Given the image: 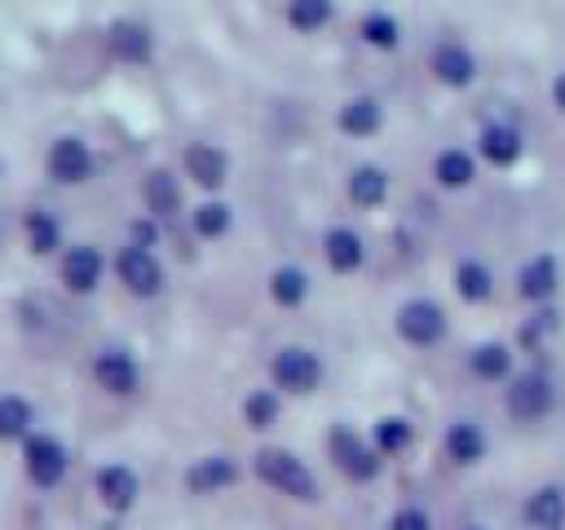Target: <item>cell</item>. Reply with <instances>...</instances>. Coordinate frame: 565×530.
Masks as SVG:
<instances>
[{"label":"cell","instance_id":"cell-37","mask_svg":"<svg viewBox=\"0 0 565 530\" xmlns=\"http://www.w3.org/2000/svg\"><path fill=\"white\" fill-rule=\"evenodd\" d=\"M472 530H481V526H472Z\"/></svg>","mask_w":565,"mask_h":530},{"label":"cell","instance_id":"cell-24","mask_svg":"<svg viewBox=\"0 0 565 530\" xmlns=\"http://www.w3.org/2000/svg\"><path fill=\"white\" fill-rule=\"evenodd\" d=\"M269 292H274V300H278V305H300V300H305V292H309V278H305V269L282 265V269H274Z\"/></svg>","mask_w":565,"mask_h":530},{"label":"cell","instance_id":"cell-33","mask_svg":"<svg viewBox=\"0 0 565 530\" xmlns=\"http://www.w3.org/2000/svg\"><path fill=\"white\" fill-rule=\"evenodd\" d=\"M194 230H199L203 239L225 234V230H230V208H225V203H203V208L194 212Z\"/></svg>","mask_w":565,"mask_h":530},{"label":"cell","instance_id":"cell-30","mask_svg":"<svg viewBox=\"0 0 565 530\" xmlns=\"http://www.w3.org/2000/svg\"><path fill=\"white\" fill-rule=\"evenodd\" d=\"M26 428H31V406L18 393H4L0 398V437H22Z\"/></svg>","mask_w":565,"mask_h":530},{"label":"cell","instance_id":"cell-18","mask_svg":"<svg viewBox=\"0 0 565 530\" xmlns=\"http://www.w3.org/2000/svg\"><path fill=\"white\" fill-rule=\"evenodd\" d=\"M384 194H388V177H384L375 163L353 168V177H349V199H353V203L375 208V203H384Z\"/></svg>","mask_w":565,"mask_h":530},{"label":"cell","instance_id":"cell-9","mask_svg":"<svg viewBox=\"0 0 565 530\" xmlns=\"http://www.w3.org/2000/svg\"><path fill=\"white\" fill-rule=\"evenodd\" d=\"M93 375L106 393H132L137 389V362L124 349H102L93 362Z\"/></svg>","mask_w":565,"mask_h":530},{"label":"cell","instance_id":"cell-10","mask_svg":"<svg viewBox=\"0 0 565 530\" xmlns=\"http://www.w3.org/2000/svg\"><path fill=\"white\" fill-rule=\"evenodd\" d=\"M185 172L199 181V186H221L225 181V172H230V159H225V150L221 146H207V141H194L190 150H185Z\"/></svg>","mask_w":565,"mask_h":530},{"label":"cell","instance_id":"cell-1","mask_svg":"<svg viewBox=\"0 0 565 530\" xmlns=\"http://www.w3.org/2000/svg\"><path fill=\"white\" fill-rule=\"evenodd\" d=\"M256 477H260L265 486L282 490V495H291V499H313V495H318L313 473H309L291 451H260V455H256Z\"/></svg>","mask_w":565,"mask_h":530},{"label":"cell","instance_id":"cell-28","mask_svg":"<svg viewBox=\"0 0 565 530\" xmlns=\"http://www.w3.org/2000/svg\"><path fill=\"white\" fill-rule=\"evenodd\" d=\"M455 287H459V296H463V300H486L494 283H490V269H486V265L463 261V265L455 269Z\"/></svg>","mask_w":565,"mask_h":530},{"label":"cell","instance_id":"cell-7","mask_svg":"<svg viewBox=\"0 0 565 530\" xmlns=\"http://www.w3.org/2000/svg\"><path fill=\"white\" fill-rule=\"evenodd\" d=\"M331 455H335L340 473L353 477V481H371V477L380 473V455H375L371 446H362V437L349 433V428H335V433H331Z\"/></svg>","mask_w":565,"mask_h":530},{"label":"cell","instance_id":"cell-3","mask_svg":"<svg viewBox=\"0 0 565 530\" xmlns=\"http://www.w3.org/2000/svg\"><path fill=\"white\" fill-rule=\"evenodd\" d=\"M115 269H119L124 287H128V292H137V296H154V292H159V283H163V265L154 261V252H150V247H137V243L119 252Z\"/></svg>","mask_w":565,"mask_h":530},{"label":"cell","instance_id":"cell-12","mask_svg":"<svg viewBox=\"0 0 565 530\" xmlns=\"http://www.w3.org/2000/svg\"><path fill=\"white\" fill-rule=\"evenodd\" d=\"M97 495H102V504L115 508V512L132 508V499H137V477H132V468L106 464V468L97 473Z\"/></svg>","mask_w":565,"mask_h":530},{"label":"cell","instance_id":"cell-34","mask_svg":"<svg viewBox=\"0 0 565 530\" xmlns=\"http://www.w3.org/2000/svg\"><path fill=\"white\" fill-rule=\"evenodd\" d=\"M406 442H411V424L406 420H380L375 424V446L380 451L397 455V451H406Z\"/></svg>","mask_w":565,"mask_h":530},{"label":"cell","instance_id":"cell-20","mask_svg":"<svg viewBox=\"0 0 565 530\" xmlns=\"http://www.w3.org/2000/svg\"><path fill=\"white\" fill-rule=\"evenodd\" d=\"M340 128L353 132V137H366L380 128V102L375 97H353L340 106Z\"/></svg>","mask_w":565,"mask_h":530},{"label":"cell","instance_id":"cell-19","mask_svg":"<svg viewBox=\"0 0 565 530\" xmlns=\"http://www.w3.org/2000/svg\"><path fill=\"white\" fill-rule=\"evenodd\" d=\"M521 296L525 300H547L556 292V261L552 256H534L525 269H521Z\"/></svg>","mask_w":565,"mask_h":530},{"label":"cell","instance_id":"cell-2","mask_svg":"<svg viewBox=\"0 0 565 530\" xmlns=\"http://www.w3.org/2000/svg\"><path fill=\"white\" fill-rule=\"evenodd\" d=\"M274 384L278 389H287V393H309L313 384H318V375H322V367H318V358L309 353V349H278L274 353Z\"/></svg>","mask_w":565,"mask_h":530},{"label":"cell","instance_id":"cell-23","mask_svg":"<svg viewBox=\"0 0 565 530\" xmlns=\"http://www.w3.org/2000/svg\"><path fill=\"white\" fill-rule=\"evenodd\" d=\"M446 451H450L455 464H477V459L486 455V437H481L477 424H455V428L446 433Z\"/></svg>","mask_w":565,"mask_h":530},{"label":"cell","instance_id":"cell-8","mask_svg":"<svg viewBox=\"0 0 565 530\" xmlns=\"http://www.w3.org/2000/svg\"><path fill=\"white\" fill-rule=\"evenodd\" d=\"M49 172H53V181H62V186L88 181V172H93V155H88V146H84L79 137H62V141H53V150H49Z\"/></svg>","mask_w":565,"mask_h":530},{"label":"cell","instance_id":"cell-16","mask_svg":"<svg viewBox=\"0 0 565 530\" xmlns=\"http://www.w3.org/2000/svg\"><path fill=\"white\" fill-rule=\"evenodd\" d=\"M150 49H154V40H150V31H146L141 22H115V26H110V53H115V57H124V62H146Z\"/></svg>","mask_w":565,"mask_h":530},{"label":"cell","instance_id":"cell-26","mask_svg":"<svg viewBox=\"0 0 565 530\" xmlns=\"http://www.w3.org/2000/svg\"><path fill=\"white\" fill-rule=\"evenodd\" d=\"M433 172H437L441 186H468V181H472V155H463V150H441L437 163H433Z\"/></svg>","mask_w":565,"mask_h":530},{"label":"cell","instance_id":"cell-36","mask_svg":"<svg viewBox=\"0 0 565 530\" xmlns=\"http://www.w3.org/2000/svg\"><path fill=\"white\" fill-rule=\"evenodd\" d=\"M552 97H556V106H561V110H565V75H561V80H556V84H552Z\"/></svg>","mask_w":565,"mask_h":530},{"label":"cell","instance_id":"cell-5","mask_svg":"<svg viewBox=\"0 0 565 530\" xmlns=\"http://www.w3.org/2000/svg\"><path fill=\"white\" fill-rule=\"evenodd\" d=\"M397 331L411 340V344H437L441 331H446V314L433 305V300H406L397 309Z\"/></svg>","mask_w":565,"mask_h":530},{"label":"cell","instance_id":"cell-14","mask_svg":"<svg viewBox=\"0 0 565 530\" xmlns=\"http://www.w3.org/2000/svg\"><path fill=\"white\" fill-rule=\"evenodd\" d=\"M433 75H437L441 84L463 88V84L477 75V62H472V53H468L463 44H437V53H433Z\"/></svg>","mask_w":565,"mask_h":530},{"label":"cell","instance_id":"cell-17","mask_svg":"<svg viewBox=\"0 0 565 530\" xmlns=\"http://www.w3.org/2000/svg\"><path fill=\"white\" fill-rule=\"evenodd\" d=\"M141 194H146V208H150L154 216H172V212L181 208V186H177V177L163 172V168H154V172L146 177Z\"/></svg>","mask_w":565,"mask_h":530},{"label":"cell","instance_id":"cell-15","mask_svg":"<svg viewBox=\"0 0 565 530\" xmlns=\"http://www.w3.org/2000/svg\"><path fill=\"white\" fill-rule=\"evenodd\" d=\"M234 477H238L234 459H225V455H207V459H199V464L185 473V486H190L194 495H212V490L230 486Z\"/></svg>","mask_w":565,"mask_h":530},{"label":"cell","instance_id":"cell-32","mask_svg":"<svg viewBox=\"0 0 565 530\" xmlns=\"http://www.w3.org/2000/svg\"><path fill=\"white\" fill-rule=\"evenodd\" d=\"M243 415H247V424H252V428H269V424H274V415H278V398H274V393H265V389H256V393L243 402Z\"/></svg>","mask_w":565,"mask_h":530},{"label":"cell","instance_id":"cell-22","mask_svg":"<svg viewBox=\"0 0 565 530\" xmlns=\"http://www.w3.org/2000/svg\"><path fill=\"white\" fill-rule=\"evenodd\" d=\"M481 155H486L490 163H512V159L521 155V137H516V128H508V124H490V128L481 132Z\"/></svg>","mask_w":565,"mask_h":530},{"label":"cell","instance_id":"cell-31","mask_svg":"<svg viewBox=\"0 0 565 530\" xmlns=\"http://www.w3.org/2000/svg\"><path fill=\"white\" fill-rule=\"evenodd\" d=\"M362 40L375 44V49H393L397 44V22L388 13H371V18H362Z\"/></svg>","mask_w":565,"mask_h":530},{"label":"cell","instance_id":"cell-11","mask_svg":"<svg viewBox=\"0 0 565 530\" xmlns=\"http://www.w3.org/2000/svg\"><path fill=\"white\" fill-rule=\"evenodd\" d=\"M97 278H102V256H97V247H71V252L62 256V283H66L71 292H93Z\"/></svg>","mask_w":565,"mask_h":530},{"label":"cell","instance_id":"cell-35","mask_svg":"<svg viewBox=\"0 0 565 530\" xmlns=\"http://www.w3.org/2000/svg\"><path fill=\"white\" fill-rule=\"evenodd\" d=\"M388 530H433V521H428L419 508H402V512L388 521Z\"/></svg>","mask_w":565,"mask_h":530},{"label":"cell","instance_id":"cell-21","mask_svg":"<svg viewBox=\"0 0 565 530\" xmlns=\"http://www.w3.org/2000/svg\"><path fill=\"white\" fill-rule=\"evenodd\" d=\"M322 247H327L331 269H340V274H349V269H358V265H362V239H358L353 230H331Z\"/></svg>","mask_w":565,"mask_h":530},{"label":"cell","instance_id":"cell-25","mask_svg":"<svg viewBox=\"0 0 565 530\" xmlns=\"http://www.w3.org/2000/svg\"><path fill=\"white\" fill-rule=\"evenodd\" d=\"M508 367H512V353H508L503 344H477V349H472V375H481V380H503Z\"/></svg>","mask_w":565,"mask_h":530},{"label":"cell","instance_id":"cell-6","mask_svg":"<svg viewBox=\"0 0 565 530\" xmlns=\"http://www.w3.org/2000/svg\"><path fill=\"white\" fill-rule=\"evenodd\" d=\"M547 411H552V384H547L543 375H521V380H512V389H508V415H512V420L534 424V420H543Z\"/></svg>","mask_w":565,"mask_h":530},{"label":"cell","instance_id":"cell-29","mask_svg":"<svg viewBox=\"0 0 565 530\" xmlns=\"http://www.w3.org/2000/svg\"><path fill=\"white\" fill-rule=\"evenodd\" d=\"M331 18V0H291L287 4V22L296 31H318Z\"/></svg>","mask_w":565,"mask_h":530},{"label":"cell","instance_id":"cell-13","mask_svg":"<svg viewBox=\"0 0 565 530\" xmlns=\"http://www.w3.org/2000/svg\"><path fill=\"white\" fill-rule=\"evenodd\" d=\"M525 521L534 530H565V490L543 486L525 499Z\"/></svg>","mask_w":565,"mask_h":530},{"label":"cell","instance_id":"cell-4","mask_svg":"<svg viewBox=\"0 0 565 530\" xmlns=\"http://www.w3.org/2000/svg\"><path fill=\"white\" fill-rule=\"evenodd\" d=\"M22 459H26V477H31L35 486H57V481L66 477V451H62V442H53V437H44V433L26 437Z\"/></svg>","mask_w":565,"mask_h":530},{"label":"cell","instance_id":"cell-27","mask_svg":"<svg viewBox=\"0 0 565 530\" xmlns=\"http://www.w3.org/2000/svg\"><path fill=\"white\" fill-rule=\"evenodd\" d=\"M57 239H62V225L49 216V212H26V243H31V252H53L57 247Z\"/></svg>","mask_w":565,"mask_h":530}]
</instances>
